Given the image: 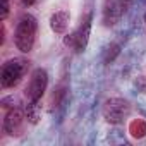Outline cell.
<instances>
[{"mask_svg":"<svg viewBox=\"0 0 146 146\" xmlns=\"http://www.w3.org/2000/svg\"><path fill=\"white\" fill-rule=\"evenodd\" d=\"M36 31H38L36 17L31 14H23L14 31V43L17 50H21L23 53H29L36 41Z\"/></svg>","mask_w":146,"mask_h":146,"instance_id":"obj_1","label":"cell"},{"mask_svg":"<svg viewBox=\"0 0 146 146\" xmlns=\"http://www.w3.org/2000/svg\"><path fill=\"white\" fill-rule=\"evenodd\" d=\"M29 62L24 58H11L2 65V72H0V83L2 88H14L19 84V81L24 78L28 72Z\"/></svg>","mask_w":146,"mask_h":146,"instance_id":"obj_2","label":"cell"},{"mask_svg":"<svg viewBox=\"0 0 146 146\" xmlns=\"http://www.w3.org/2000/svg\"><path fill=\"white\" fill-rule=\"evenodd\" d=\"M91 19H93V16H91V14H88V16L83 19L81 26H79L74 33H70V35H67V36L64 38V45H65V46H69V48H72V50L78 52V53L84 52V50H86V46H88V41H90Z\"/></svg>","mask_w":146,"mask_h":146,"instance_id":"obj_3","label":"cell"},{"mask_svg":"<svg viewBox=\"0 0 146 146\" xmlns=\"http://www.w3.org/2000/svg\"><path fill=\"white\" fill-rule=\"evenodd\" d=\"M131 112V105L122 98H110L103 105V117L108 124H122Z\"/></svg>","mask_w":146,"mask_h":146,"instance_id":"obj_4","label":"cell"},{"mask_svg":"<svg viewBox=\"0 0 146 146\" xmlns=\"http://www.w3.org/2000/svg\"><path fill=\"white\" fill-rule=\"evenodd\" d=\"M46 86H48V72L41 67L35 69L31 72V78H29V83L26 86V96L29 102H40L41 96L45 95L46 91Z\"/></svg>","mask_w":146,"mask_h":146,"instance_id":"obj_5","label":"cell"},{"mask_svg":"<svg viewBox=\"0 0 146 146\" xmlns=\"http://www.w3.org/2000/svg\"><path fill=\"white\" fill-rule=\"evenodd\" d=\"M24 117H26L24 110H21V108H17V107H12V108L7 112L5 119H4V131H5L9 136L19 134L21 129H23V124H24Z\"/></svg>","mask_w":146,"mask_h":146,"instance_id":"obj_6","label":"cell"},{"mask_svg":"<svg viewBox=\"0 0 146 146\" xmlns=\"http://www.w3.org/2000/svg\"><path fill=\"white\" fill-rule=\"evenodd\" d=\"M125 11V4L122 0H108L105 11H103V23L105 26H113L124 14Z\"/></svg>","mask_w":146,"mask_h":146,"instance_id":"obj_7","label":"cell"},{"mask_svg":"<svg viewBox=\"0 0 146 146\" xmlns=\"http://www.w3.org/2000/svg\"><path fill=\"white\" fill-rule=\"evenodd\" d=\"M69 21H70V14L67 11H57L50 17V28H52L53 33L62 35V33H65V29L69 26Z\"/></svg>","mask_w":146,"mask_h":146,"instance_id":"obj_8","label":"cell"},{"mask_svg":"<svg viewBox=\"0 0 146 146\" xmlns=\"http://www.w3.org/2000/svg\"><path fill=\"white\" fill-rule=\"evenodd\" d=\"M24 113H26V119L31 122V124H38L40 119H41V107H40V102H29L26 103L24 107Z\"/></svg>","mask_w":146,"mask_h":146,"instance_id":"obj_9","label":"cell"},{"mask_svg":"<svg viewBox=\"0 0 146 146\" xmlns=\"http://www.w3.org/2000/svg\"><path fill=\"white\" fill-rule=\"evenodd\" d=\"M7 16H9V0H2V14H0V19L5 21Z\"/></svg>","mask_w":146,"mask_h":146,"instance_id":"obj_10","label":"cell"},{"mask_svg":"<svg viewBox=\"0 0 146 146\" xmlns=\"http://www.w3.org/2000/svg\"><path fill=\"white\" fill-rule=\"evenodd\" d=\"M35 0H23V5H33Z\"/></svg>","mask_w":146,"mask_h":146,"instance_id":"obj_11","label":"cell"},{"mask_svg":"<svg viewBox=\"0 0 146 146\" xmlns=\"http://www.w3.org/2000/svg\"><path fill=\"white\" fill-rule=\"evenodd\" d=\"M144 23H146V16H144Z\"/></svg>","mask_w":146,"mask_h":146,"instance_id":"obj_12","label":"cell"}]
</instances>
